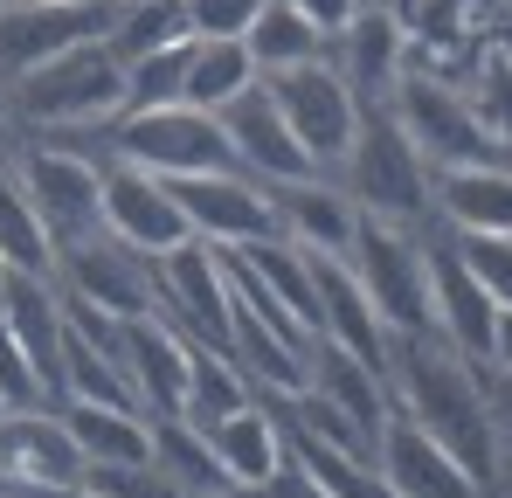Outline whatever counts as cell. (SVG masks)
<instances>
[{
	"label": "cell",
	"mask_w": 512,
	"mask_h": 498,
	"mask_svg": "<svg viewBox=\"0 0 512 498\" xmlns=\"http://www.w3.org/2000/svg\"><path fill=\"white\" fill-rule=\"evenodd\" d=\"M208 436V450H215V464H222V485L229 492H256L263 478H277L284 471V457H291V429H284V415L277 402H263L256 395L250 409L222 415L215 429H201Z\"/></svg>",
	"instance_id": "ffe728a7"
},
{
	"label": "cell",
	"mask_w": 512,
	"mask_h": 498,
	"mask_svg": "<svg viewBox=\"0 0 512 498\" xmlns=\"http://www.w3.org/2000/svg\"><path fill=\"white\" fill-rule=\"evenodd\" d=\"M256 77H263V70H256L243 35H194V42H187V104H194V111H215V118H222Z\"/></svg>",
	"instance_id": "d4e9b609"
},
{
	"label": "cell",
	"mask_w": 512,
	"mask_h": 498,
	"mask_svg": "<svg viewBox=\"0 0 512 498\" xmlns=\"http://www.w3.org/2000/svg\"><path fill=\"white\" fill-rule=\"evenodd\" d=\"M153 284H160V319L180 326L187 339H208L229 353V263L215 243H180L153 263Z\"/></svg>",
	"instance_id": "4fadbf2b"
},
{
	"label": "cell",
	"mask_w": 512,
	"mask_h": 498,
	"mask_svg": "<svg viewBox=\"0 0 512 498\" xmlns=\"http://www.w3.org/2000/svg\"><path fill=\"white\" fill-rule=\"evenodd\" d=\"M0 7H7V0H0Z\"/></svg>",
	"instance_id": "c3c4849f"
},
{
	"label": "cell",
	"mask_w": 512,
	"mask_h": 498,
	"mask_svg": "<svg viewBox=\"0 0 512 498\" xmlns=\"http://www.w3.org/2000/svg\"><path fill=\"white\" fill-rule=\"evenodd\" d=\"M388 402L423 436H436L485 492L499 485V422L492 381L478 360H464L443 332H395L388 339Z\"/></svg>",
	"instance_id": "6da1fadb"
},
{
	"label": "cell",
	"mask_w": 512,
	"mask_h": 498,
	"mask_svg": "<svg viewBox=\"0 0 512 498\" xmlns=\"http://www.w3.org/2000/svg\"><path fill=\"white\" fill-rule=\"evenodd\" d=\"M450 236H457V229H450ZM457 249H464L471 277L492 291V305L512 312V236H457Z\"/></svg>",
	"instance_id": "e575fe53"
},
{
	"label": "cell",
	"mask_w": 512,
	"mask_h": 498,
	"mask_svg": "<svg viewBox=\"0 0 512 498\" xmlns=\"http://www.w3.org/2000/svg\"><path fill=\"white\" fill-rule=\"evenodd\" d=\"M464 97H471L478 125L499 139V153H512V42H485V49H471Z\"/></svg>",
	"instance_id": "1f68e13d"
},
{
	"label": "cell",
	"mask_w": 512,
	"mask_h": 498,
	"mask_svg": "<svg viewBox=\"0 0 512 498\" xmlns=\"http://www.w3.org/2000/svg\"><path fill=\"white\" fill-rule=\"evenodd\" d=\"M263 0H187V28L194 35H250Z\"/></svg>",
	"instance_id": "8d00e7d4"
},
{
	"label": "cell",
	"mask_w": 512,
	"mask_h": 498,
	"mask_svg": "<svg viewBox=\"0 0 512 498\" xmlns=\"http://www.w3.org/2000/svg\"><path fill=\"white\" fill-rule=\"evenodd\" d=\"M429 298H436V332H443L464 360L485 367L492 332H499V305H492V291L471 277L464 249H457V236H450L443 222H429Z\"/></svg>",
	"instance_id": "2e32d148"
},
{
	"label": "cell",
	"mask_w": 512,
	"mask_h": 498,
	"mask_svg": "<svg viewBox=\"0 0 512 498\" xmlns=\"http://www.w3.org/2000/svg\"><path fill=\"white\" fill-rule=\"evenodd\" d=\"M409 63H416V42H409V28H402V14L388 0H367L333 35V70L353 83L360 104H388Z\"/></svg>",
	"instance_id": "e0dca14e"
},
{
	"label": "cell",
	"mask_w": 512,
	"mask_h": 498,
	"mask_svg": "<svg viewBox=\"0 0 512 498\" xmlns=\"http://www.w3.org/2000/svg\"><path fill=\"white\" fill-rule=\"evenodd\" d=\"M35 498H97L90 485H63V492H35Z\"/></svg>",
	"instance_id": "b9f144b4"
},
{
	"label": "cell",
	"mask_w": 512,
	"mask_h": 498,
	"mask_svg": "<svg viewBox=\"0 0 512 498\" xmlns=\"http://www.w3.org/2000/svg\"><path fill=\"white\" fill-rule=\"evenodd\" d=\"M270 83V97H277V111H284V125H291V139L312 153V166L326 173V180H340L346 153H353V139H360V97H353V83L333 70V56L326 63H298V70H277Z\"/></svg>",
	"instance_id": "ba28073f"
},
{
	"label": "cell",
	"mask_w": 512,
	"mask_h": 498,
	"mask_svg": "<svg viewBox=\"0 0 512 498\" xmlns=\"http://www.w3.org/2000/svg\"><path fill=\"white\" fill-rule=\"evenodd\" d=\"M222 132H229V153L243 173H256L263 187H298V180H326L312 153L291 139V125H284V111H277V97H270V83L256 77L229 111H222Z\"/></svg>",
	"instance_id": "9a60e30c"
},
{
	"label": "cell",
	"mask_w": 512,
	"mask_h": 498,
	"mask_svg": "<svg viewBox=\"0 0 512 498\" xmlns=\"http://www.w3.org/2000/svg\"><path fill=\"white\" fill-rule=\"evenodd\" d=\"M0 498H14V492H7V485H0Z\"/></svg>",
	"instance_id": "7dc6e473"
},
{
	"label": "cell",
	"mask_w": 512,
	"mask_h": 498,
	"mask_svg": "<svg viewBox=\"0 0 512 498\" xmlns=\"http://www.w3.org/2000/svg\"><path fill=\"white\" fill-rule=\"evenodd\" d=\"M7 111L21 125H35L42 139H56V146H70L77 132H111L125 118V63H118L111 42L63 49L56 63L7 83Z\"/></svg>",
	"instance_id": "7a4b0ae2"
},
{
	"label": "cell",
	"mask_w": 512,
	"mask_h": 498,
	"mask_svg": "<svg viewBox=\"0 0 512 498\" xmlns=\"http://www.w3.org/2000/svg\"><path fill=\"white\" fill-rule=\"evenodd\" d=\"M187 42H194V35H187ZM187 42L125 63V111H167V104H187Z\"/></svg>",
	"instance_id": "d6a6232c"
},
{
	"label": "cell",
	"mask_w": 512,
	"mask_h": 498,
	"mask_svg": "<svg viewBox=\"0 0 512 498\" xmlns=\"http://www.w3.org/2000/svg\"><path fill=\"white\" fill-rule=\"evenodd\" d=\"M0 263L7 270H28V277H56V243L42 236L14 160H0Z\"/></svg>",
	"instance_id": "f1b7e54d"
},
{
	"label": "cell",
	"mask_w": 512,
	"mask_h": 498,
	"mask_svg": "<svg viewBox=\"0 0 512 498\" xmlns=\"http://www.w3.org/2000/svg\"><path fill=\"white\" fill-rule=\"evenodd\" d=\"M492 381V422H499V478L512 471V381H499V374H485Z\"/></svg>",
	"instance_id": "f35d334b"
},
{
	"label": "cell",
	"mask_w": 512,
	"mask_h": 498,
	"mask_svg": "<svg viewBox=\"0 0 512 498\" xmlns=\"http://www.w3.org/2000/svg\"><path fill=\"white\" fill-rule=\"evenodd\" d=\"M104 160H125L139 173H160V180H187V173L236 166V153H229V132H222L215 111L167 104V111H125L104 132Z\"/></svg>",
	"instance_id": "52a82bcc"
},
{
	"label": "cell",
	"mask_w": 512,
	"mask_h": 498,
	"mask_svg": "<svg viewBox=\"0 0 512 498\" xmlns=\"http://www.w3.org/2000/svg\"><path fill=\"white\" fill-rule=\"evenodd\" d=\"M436 222L457 236H512V160L436 173Z\"/></svg>",
	"instance_id": "603a6c76"
},
{
	"label": "cell",
	"mask_w": 512,
	"mask_h": 498,
	"mask_svg": "<svg viewBox=\"0 0 512 498\" xmlns=\"http://www.w3.org/2000/svg\"><path fill=\"white\" fill-rule=\"evenodd\" d=\"M485 374L512 381V312H499V332H492V353H485Z\"/></svg>",
	"instance_id": "60d3db41"
},
{
	"label": "cell",
	"mask_w": 512,
	"mask_h": 498,
	"mask_svg": "<svg viewBox=\"0 0 512 498\" xmlns=\"http://www.w3.org/2000/svg\"><path fill=\"white\" fill-rule=\"evenodd\" d=\"M56 291H63L70 305L104 312V319H125V326L160 312L153 263H146L139 249L111 243V236H97V243H84V249H63V256H56Z\"/></svg>",
	"instance_id": "7c38bea8"
},
{
	"label": "cell",
	"mask_w": 512,
	"mask_h": 498,
	"mask_svg": "<svg viewBox=\"0 0 512 498\" xmlns=\"http://www.w3.org/2000/svg\"><path fill=\"white\" fill-rule=\"evenodd\" d=\"M7 118H14V111H7V83H0V125H7Z\"/></svg>",
	"instance_id": "7bdbcfd3"
},
{
	"label": "cell",
	"mask_w": 512,
	"mask_h": 498,
	"mask_svg": "<svg viewBox=\"0 0 512 498\" xmlns=\"http://www.w3.org/2000/svg\"><path fill=\"white\" fill-rule=\"evenodd\" d=\"M84 485L97 498H187L160 464H90Z\"/></svg>",
	"instance_id": "836d02e7"
},
{
	"label": "cell",
	"mask_w": 512,
	"mask_h": 498,
	"mask_svg": "<svg viewBox=\"0 0 512 498\" xmlns=\"http://www.w3.org/2000/svg\"><path fill=\"white\" fill-rule=\"evenodd\" d=\"M374 471H381L388 498H492L450 450H443V443H436V436H423L402 409H388V422H381Z\"/></svg>",
	"instance_id": "ac0fdd59"
},
{
	"label": "cell",
	"mask_w": 512,
	"mask_h": 498,
	"mask_svg": "<svg viewBox=\"0 0 512 498\" xmlns=\"http://www.w3.org/2000/svg\"><path fill=\"white\" fill-rule=\"evenodd\" d=\"M35 402H49V395H42V381H35L28 353H21V339L0 319V409H35Z\"/></svg>",
	"instance_id": "d590c367"
},
{
	"label": "cell",
	"mask_w": 512,
	"mask_h": 498,
	"mask_svg": "<svg viewBox=\"0 0 512 498\" xmlns=\"http://www.w3.org/2000/svg\"><path fill=\"white\" fill-rule=\"evenodd\" d=\"M84 450L70 436V422L56 402H35V409H0V485L14 498L35 492H63V485H84Z\"/></svg>",
	"instance_id": "8fae6325"
},
{
	"label": "cell",
	"mask_w": 512,
	"mask_h": 498,
	"mask_svg": "<svg viewBox=\"0 0 512 498\" xmlns=\"http://www.w3.org/2000/svg\"><path fill=\"white\" fill-rule=\"evenodd\" d=\"M492 7H512V0H492Z\"/></svg>",
	"instance_id": "bcb514c9"
},
{
	"label": "cell",
	"mask_w": 512,
	"mask_h": 498,
	"mask_svg": "<svg viewBox=\"0 0 512 498\" xmlns=\"http://www.w3.org/2000/svg\"><path fill=\"white\" fill-rule=\"evenodd\" d=\"M0 319H7V332L21 339V353H28L42 395L56 402V395H63V339H70V312H63L56 277L7 270V284H0Z\"/></svg>",
	"instance_id": "d6986e66"
},
{
	"label": "cell",
	"mask_w": 512,
	"mask_h": 498,
	"mask_svg": "<svg viewBox=\"0 0 512 498\" xmlns=\"http://www.w3.org/2000/svg\"><path fill=\"white\" fill-rule=\"evenodd\" d=\"M277 194V236L312 256H346L353 229H360V208L340 180H298V187H270Z\"/></svg>",
	"instance_id": "7402d4cb"
},
{
	"label": "cell",
	"mask_w": 512,
	"mask_h": 498,
	"mask_svg": "<svg viewBox=\"0 0 512 498\" xmlns=\"http://www.w3.org/2000/svg\"><path fill=\"white\" fill-rule=\"evenodd\" d=\"M208 498H243V492H208Z\"/></svg>",
	"instance_id": "ee69618b"
},
{
	"label": "cell",
	"mask_w": 512,
	"mask_h": 498,
	"mask_svg": "<svg viewBox=\"0 0 512 498\" xmlns=\"http://www.w3.org/2000/svg\"><path fill=\"white\" fill-rule=\"evenodd\" d=\"M14 173H21L28 208H35L42 236L56 243V256L104 236V153L35 139V146H21V153H14Z\"/></svg>",
	"instance_id": "5b68a950"
},
{
	"label": "cell",
	"mask_w": 512,
	"mask_h": 498,
	"mask_svg": "<svg viewBox=\"0 0 512 498\" xmlns=\"http://www.w3.org/2000/svg\"><path fill=\"white\" fill-rule=\"evenodd\" d=\"M118 0H7L0 7V83H21L28 70L56 63L63 49L111 42Z\"/></svg>",
	"instance_id": "9c48e42d"
},
{
	"label": "cell",
	"mask_w": 512,
	"mask_h": 498,
	"mask_svg": "<svg viewBox=\"0 0 512 498\" xmlns=\"http://www.w3.org/2000/svg\"><path fill=\"white\" fill-rule=\"evenodd\" d=\"M0 284H7V263H0Z\"/></svg>",
	"instance_id": "f6af8a7d"
},
{
	"label": "cell",
	"mask_w": 512,
	"mask_h": 498,
	"mask_svg": "<svg viewBox=\"0 0 512 498\" xmlns=\"http://www.w3.org/2000/svg\"><path fill=\"white\" fill-rule=\"evenodd\" d=\"M388 111H395V125L409 132V146L423 153L429 173L506 160V153H499V139L478 125V111H471L464 83L443 77V70H423V63H409V70H402V83H395V97H388Z\"/></svg>",
	"instance_id": "8992f818"
},
{
	"label": "cell",
	"mask_w": 512,
	"mask_h": 498,
	"mask_svg": "<svg viewBox=\"0 0 512 498\" xmlns=\"http://www.w3.org/2000/svg\"><path fill=\"white\" fill-rule=\"evenodd\" d=\"M243 498H326V492L312 485V471H305L298 457H284V471H277V478H263V485L243 492Z\"/></svg>",
	"instance_id": "74e56055"
},
{
	"label": "cell",
	"mask_w": 512,
	"mask_h": 498,
	"mask_svg": "<svg viewBox=\"0 0 512 498\" xmlns=\"http://www.w3.org/2000/svg\"><path fill=\"white\" fill-rule=\"evenodd\" d=\"M291 7H298V14H312V28L340 35V28L353 21V14H360V7H367V0H291Z\"/></svg>",
	"instance_id": "ab89813d"
},
{
	"label": "cell",
	"mask_w": 512,
	"mask_h": 498,
	"mask_svg": "<svg viewBox=\"0 0 512 498\" xmlns=\"http://www.w3.org/2000/svg\"><path fill=\"white\" fill-rule=\"evenodd\" d=\"M187 229L215 249H243V243H270L277 236V194L243 173V166H222V173H187V180H167Z\"/></svg>",
	"instance_id": "30bf717a"
},
{
	"label": "cell",
	"mask_w": 512,
	"mask_h": 498,
	"mask_svg": "<svg viewBox=\"0 0 512 498\" xmlns=\"http://www.w3.org/2000/svg\"><path fill=\"white\" fill-rule=\"evenodd\" d=\"M312 395L340 415L346 429H360V436L381 450V422L395 409V402H388V374H374L367 360H353V353H340V346L319 339V353H312Z\"/></svg>",
	"instance_id": "cb8c5ba5"
},
{
	"label": "cell",
	"mask_w": 512,
	"mask_h": 498,
	"mask_svg": "<svg viewBox=\"0 0 512 498\" xmlns=\"http://www.w3.org/2000/svg\"><path fill=\"white\" fill-rule=\"evenodd\" d=\"M153 464H160L187 498L229 492V485H222V464H215V450H208V436H201L194 422H180V415H160V422H153Z\"/></svg>",
	"instance_id": "f546056e"
},
{
	"label": "cell",
	"mask_w": 512,
	"mask_h": 498,
	"mask_svg": "<svg viewBox=\"0 0 512 498\" xmlns=\"http://www.w3.org/2000/svg\"><path fill=\"white\" fill-rule=\"evenodd\" d=\"M194 346V367H187V409H180V422H194V429H215L222 415L250 409L256 388L250 374L222 353V346H208V339H187Z\"/></svg>",
	"instance_id": "83f0119b"
},
{
	"label": "cell",
	"mask_w": 512,
	"mask_h": 498,
	"mask_svg": "<svg viewBox=\"0 0 512 498\" xmlns=\"http://www.w3.org/2000/svg\"><path fill=\"white\" fill-rule=\"evenodd\" d=\"M367 305L381 312L388 339L395 332H436V298H429V222H381V215H360L353 249H346Z\"/></svg>",
	"instance_id": "277c9868"
},
{
	"label": "cell",
	"mask_w": 512,
	"mask_h": 498,
	"mask_svg": "<svg viewBox=\"0 0 512 498\" xmlns=\"http://www.w3.org/2000/svg\"><path fill=\"white\" fill-rule=\"evenodd\" d=\"M250 56L263 77H277V70H298V63H326L333 56V35L326 28H312V14H298L291 0H263V14L250 21Z\"/></svg>",
	"instance_id": "4316f807"
},
{
	"label": "cell",
	"mask_w": 512,
	"mask_h": 498,
	"mask_svg": "<svg viewBox=\"0 0 512 498\" xmlns=\"http://www.w3.org/2000/svg\"><path fill=\"white\" fill-rule=\"evenodd\" d=\"M104 236L139 249L146 263H160L180 243H194L173 187L160 173H139V166H125V160H104Z\"/></svg>",
	"instance_id": "5bb4252c"
},
{
	"label": "cell",
	"mask_w": 512,
	"mask_h": 498,
	"mask_svg": "<svg viewBox=\"0 0 512 498\" xmlns=\"http://www.w3.org/2000/svg\"><path fill=\"white\" fill-rule=\"evenodd\" d=\"M340 187L353 194L360 215H381V222H409L423 229L436 222V173L423 166V153L409 146V132L395 125L388 104H367L360 111V139L340 166Z\"/></svg>",
	"instance_id": "3957f363"
},
{
	"label": "cell",
	"mask_w": 512,
	"mask_h": 498,
	"mask_svg": "<svg viewBox=\"0 0 512 498\" xmlns=\"http://www.w3.org/2000/svg\"><path fill=\"white\" fill-rule=\"evenodd\" d=\"M187 35H194V28H187V0H118V21H111L118 63H139V56L180 49Z\"/></svg>",
	"instance_id": "4dcf8cb0"
},
{
	"label": "cell",
	"mask_w": 512,
	"mask_h": 498,
	"mask_svg": "<svg viewBox=\"0 0 512 498\" xmlns=\"http://www.w3.org/2000/svg\"><path fill=\"white\" fill-rule=\"evenodd\" d=\"M187 367H194V346L160 312L125 326V374H132V395H139V409L153 422L187 409Z\"/></svg>",
	"instance_id": "44dd1931"
},
{
	"label": "cell",
	"mask_w": 512,
	"mask_h": 498,
	"mask_svg": "<svg viewBox=\"0 0 512 498\" xmlns=\"http://www.w3.org/2000/svg\"><path fill=\"white\" fill-rule=\"evenodd\" d=\"M84 464H153V415L146 409H97V402H56Z\"/></svg>",
	"instance_id": "484cf974"
}]
</instances>
